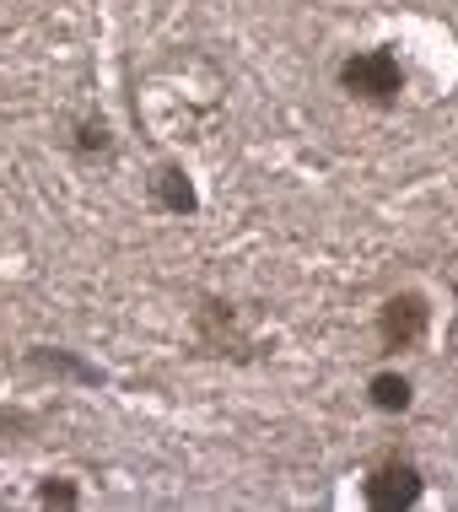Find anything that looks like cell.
Returning a JSON list of instances; mask_svg holds the SVG:
<instances>
[{
    "instance_id": "cell-1",
    "label": "cell",
    "mask_w": 458,
    "mask_h": 512,
    "mask_svg": "<svg viewBox=\"0 0 458 512\" xmlns=\"http://www.w3.org/2000/svg\"><path fill=\"white\" fill-rule=\"evenodd\" d=\"M340 81L351 98L362 103H394L399 87H405V76H399V60L383 49H367V54H351V60L340 65Z\"/></svg>"
},
{
    "instance_id": "cell-3",
    "label": "cell",
    "mask_w": 458,
    "mask_h": 512,
    "mask_svg": "<svg viewBox=\"0 0 458 512\" xmlns=\"http://www.w3.org/2000/svg\"><path fill=\"white\" fill-rule=\"evenodd\" d=\"M421 329H426L421 297H394L383 308V345H388V351H410V345L421 340Z\"/></svg>"
},
{
    "instance_id": "cell-4",
    "label": "cell",
    "mask_w": 458,
    "mask_h": 512,
    "mask_svg": "<svg viewBox=\"0 0 458 512\" xmlns=\"http://www.w3.org/2000/svg\"><path fill=\"white\" fill-rule=\"evenodd\" d=\"M151 195H157V205H162V211H173V216H189L194 205H200L184 168H157V178H151Z\"/></svg>"
},
{
    "instance_id": "cell-5",
    "label": "cell",
    "mask_w": 458,
    "mask_h": 512,
    "mask_svg": "<svg viewBox=\"0 0 458 512\" xmlns=\"http://www.w3.org/2000/svg\"><path fill=\"white\" fill-rule=\"evenodd\" d=\"M372 405L378 410H405L410 405V383L405 378H372Z\"/></svg>"
},
{
    "instance_id": "cell-6",
    "label": "cell",
    "mask_w": 458,
    "mask_h": 512,
    "mask_svg": "<svg viewBox=\"0 0 458 512\" xmlns=\"http://www.w3.org/2000/svg\"><path fill=\"white\" fill-rule=\"evenodd\" d=\"M114 141H108V124L103 119H81L76 124V151H108Z\"/></svg>"
},
{
    "instance_id": "cell-7",
    "label": "cell",
    "mask_w": 458,
    "mask_h": 512,
    "mask_svg": "<svg viewBox=\"0 0 458 512\" xmlns=\"http://www.w3.org/2000/svg\"><path fill=\"white\" fill-rule=\"evenodd\" d=\"M38 502H44V507H76V486H65V480H49V486L38 491Z\"/></svg>"
},
{
    "instance_id": "cell-2",
    "label": "cell",
    "mask_w": 458,
    "mask_h": 512,
    "mask_svg": "<svg viewBox=\"0 0 458 512\" xmlns=\"http://www.w3.org/2000/svg\"><path fill=\"white\" fill-rule=\"evenodd\" d=\"M415 496H421V475H415L410 464L388 459V464L372 469V480H367V502H372V507L394 512V507H410Z\"/></svg>"
}]
</instances>
